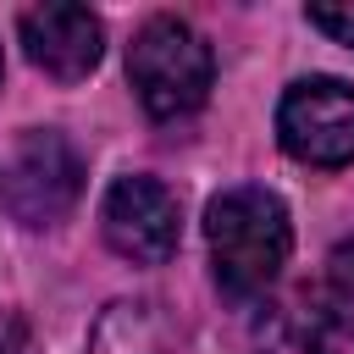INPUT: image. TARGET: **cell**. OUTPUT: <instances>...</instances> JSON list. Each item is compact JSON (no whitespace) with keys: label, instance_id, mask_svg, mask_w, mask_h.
I'll return each mask as SVG.
<instances>
[{"label":"cell","instance_id":"cell-7","mask_svg":"<svg viewBox=\"0 0 354 354\" xmlns=\"http://www.w3.org/2000/svg\"><path fill=\"white\" fill-rule=\"evenodd\" d=\"M171 321L155 299H111L88 332V354H166Z\"/></svg>","mask_w":354,"mask_h":354},{"label":"cell","instance_id":"cell-9","mask_svg":"<svg viewBox=\"0 0 354 354\" xmlns=\"http://www.w3.org/2000/svg\"><path fill=\"white\" fill-rule=\"evenodd\" d=\"M321 315L354 337V238H343L326 254V277H321Z\"/></svg>","mask_w":354,"mask_h":354},{"label":"cell","instance_id":"cell-6","mask_svg":"<svg viewBox=\"0 0 354 354\" xmlns=\"http://www.w3.org/2000/svg\"><path fill=\"white\" fill-rule=\"evenodd\" d=\"M22 44H28V61L39 72H50L55 83H83L100 66L105 28H100V17L88 6L50 0V6L22 11Z\"/></svg>","mask_w":354,"mask_h":354},{"label":"cell","instance_id":"cell-2","mask_svg":"<svg viewBox=\"0 0 354 354\" xmlns=\"http://www.w3.org/2000/svg\"><path fill=\"white\" fill-rule=\"evenodd\" d=\"M127 77L138 88V105L155 122H183V116H194L210 100L216 55H210V44L183 17L160 11V17H149L133 33V44H127Z\"/></svg>","mask_w":354,"mask_h":354},{"label":"cell","instance_id":"cell-4","mask_svg":"<svg viewBox=\"0 0 354 354\" xmlns=\"http://www.w3.org/2000/svg\"><path fill=\"white\" fill-rule=\"evenodd\" d=\"M277 138L304 166L354 160V88L343 77H299L277 105Z\"/></svg>","mask_w":354,"mask_h":354},{"label":"cell","instance_id":"cell-3","mask_svg":"<svg viewBox=\"0 0 354 354\" xmlns=\"http://www.w3.org/2000/svg\"><path fill=\"white\" fill-rule=\"evenodd\" d=\"M83 194V160L55 127H33L0 166V205L22 227H55Z\"/></svg>","mask_w":354,"mask_h":354},{"label":"cell","instance_id":"cell-1","mask_svg":"<svg viewBox=\"0 0 354 354\" xmlns=\"http://www.w3.org/2000/svg\"><path fill=\"white\" fill-rule=\"evenodd\" d=\"M205 238H210V271H216V288L227 299H260L282 266H288V249H293V221H288V205L282 194L271 188H227L210 199L205 210Z\"/></svg>","mask_w":354,"mask_h":354},{"label":"cell","instance_id":"cell-8","mask_svg":"<svg viewBox=\"0 0 354 354\" xmlns=\"http://www.w3.org/2000/svg\"><path fill=\"white\" fill-rule=\"evenodd\" d=\"M254 354H337L332 348V321L304 299L266 304L254 315Z\"/></svg>","mask_w":354,"mask_h":354},{"label":"cell","instance_id":"cell-12","mask_svg":"<svg viewBox=\"0 0 354 354\" xmlns=\"http://www.w3.org/2000/svg\"><path fill=\"white\" fill-rule=\"evenodd\" d=\"M0 66H6V61H0Z\"/></svg>","mask_w":354,"mask_h":354},{"label":"cell","instance_id":"cell-10","mask_svg":"<svg viewBox=\"0 0 354 354\" xmlns=\"http://www.w3.org/2000/svg\"><path fill=\"white\" fill-rule=\"evenodd\" d=\"M304 17H310V28H321L326 39H337V44L354 50V6H310Z\"/></svg>","mask_w":354,"mask_h":354},{"label":"cell","instance_id":"cell-5","mask_svg":"<svg viewBox=\"0 0 354 354\" xmlns=\"http://www.w3.org/2000/svg\"><path fill=\"white\" fill-rule=\"evenodd\" d=\"M100 232L105 243L133 260V266H160L177 254V238H183V210H177V194L155 177H116L100 199Z\"/></svg>","mask_w":354,"mask_h":354},{"label":"cell","instance_id":"cell-11","mask_svg":"<svg viewBox=\"0 0 354 354\" xmlns=\"http://www.w3.org/2000/svg\"><path fill=\"white\" fill-rule=\"evenodd\" d=\"M0 354H28V326L11 310H0Z\"/></svg>","mask_w":354,"mask_h":354}]
</instances>
